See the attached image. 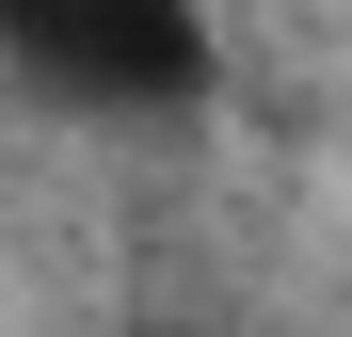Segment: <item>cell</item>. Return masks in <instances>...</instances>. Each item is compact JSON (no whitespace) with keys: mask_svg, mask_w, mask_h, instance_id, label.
I'll use <instances>...</instances> for the list:
<instances>
[{"mask_svg":"<svg viewBox=\"0 0 352 337\" xmlns=\"http://www.w3.org/2000/svg\"><path fill=\"white\" fill-rule=\"evenodd\" d=\"M0 65L32 96L96 112V129H160V112H192L224 81V48H208V17H176V0H16V17H0Z\"/></svg>","mask_w":352,"mask_h":337,"instance_id":"1","label":"cell"}]
</instances>
